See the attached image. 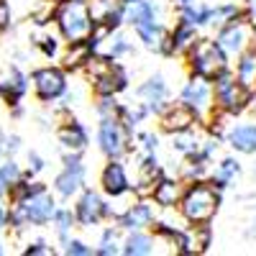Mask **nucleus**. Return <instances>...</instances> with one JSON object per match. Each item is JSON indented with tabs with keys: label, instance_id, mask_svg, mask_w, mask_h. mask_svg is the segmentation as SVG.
Segmentation results:
<instances>
[{
	"label": "nucleus",
	"instance_id": "obj_33",
	"mask_svg": "<svg viewBox=\"0 0 256 256\" xmlns=\"http://www.w3.org/2000/svg\"><path fill=\"white\" fill-rule=\"evenodd\" d=\"M49 226L54 228V236H56V241H59V246H62L64 241L72 236V230L77 228L74 210H72V208H59V205H56V210H54V216H52V223H49Z\"/></svg>",
	"mask_w": 256,
	"mask_h": 256
},
{
	"label": "nucleus",
	"instance_id": "obj_13",
	"mask_svg": "<svg viewBox=\"0 0 256 256\" xmlns=\"http://www.w3.org/2000/svg\"><path fill=\"white\" fill-rule=\"evenodd\" d=\"M156 205L152 202V198H136V202H131L126 210L116 212L113 220L123 233L128 230H146V228H152L154 220H156Z\"/></svg>",
	"mask_w": 256,
	"mask_h": 256
},
{
	"label": "nucleus",
	"instance_id": "obj_37",
	"mask_svg": "<svg viewBox=\"0 0 256 256\" xmlns=\"http://www.w3.org/2000/svg\"><path fill=\"white\" fill-rule=\"evenodd\" d=\"M24 174H26V169L16 162V156H3V162H0V180H3L6 187L16 184Z\"/></svg>",
	"mask_w": 256,
	"mask_h": 256
},
{
	"label": "nucleus",
	"instance_id": "obj_1",
	"mask_svg": "<svg viewBox=\"0 0 256 256\" xmlns=\"http://www.w3.org/2000/svg\"><path fill=\"white\" fill-rule=\"evenodd\" d=\"M220 205H223V192L212 187L208 180H195V182H187L177 212L187 226H200V223L216 220Z\"/></svg>",
	"mask_w": 256,
	"mask_h": 256
},
{
	"label": "nucleus",
	"instance_id": "obj_51",
	"mask_svg": "<svg viewBox=\"0 0 256 256\" xmlns=\"http://www.w3.org/2000/svg\"><path fill=\"white\" fill-rule=\"evenodd\" d=\"M123 3H126V6H131V3H136V0H123Z\"/></svg>",
	"mask_w": 256,
	"mask_h": 256
},
{
	"label": "nucleus",
	"instance_id": "obj_42",
	"mask_svg": "<svg viewBox=\"0 0 256 256\" xmlns=\"http://www.w3.org/2000/svg\"><path fill=\"white\" fill-rule=\"evenodd\" d=\"M24 254H26V256H49V254H56V251L52 248V244H49L46 238H34V241L26 244Z\"/></svg>",
	"mask_w": 256,
	"mask_h": 256
},
{
	"label": "nucleus",
	"instance_id": "obj_48",
	"mask_svg": "<svg viewBox=\"0 0 256 256\" xmlns=\"http://www.w3.org/2000/svg\"><path fill=\"white\" fill-rule=\"evenodd\" d=\"M174 8H182V6H187V3H192V0H169Z\"/></svg>",
	"mask_w": 256,
	"mask_h": 256
},
{
	"label": "nucleus",
	"instance_id": "obj_38",
	"mask_svg": "<svg viewBox=\"0 0 256 256\" xmlns=\"http://www.w3.org/2000/svg\"><path fill=\"white\" fill-rule=\"evenodd\" d=\"M62 254H67V256H95V246H90L88 241H82V238L70 236L67 241L62 244Z\"/></svg>",
	"mask_w": 256,
	"mask_h": 256
},
{
	"label": "nucleus",
	"instance_id": "obj_32",
	"mask_svg": "<svg viewBox=\"0 0 256 256\" xmlns=\"http://www.w3.org/2000/svg\"><path fill=\"white\" fill-rule=\"evenodd\" d=\"M120 244H123V230L116 223L105 226L98 244H95V256H118L120 254Z\"/></svg>",
	"mask_w": 256,
	"mask_h": 256
},
{
	"label": "nucleus",
	"instance_id": "obj_8",
	"mask_svg": "<svg viewBox=\"0 0 256 256\" xmlns=\"http://www.w3.org/2000/svg\"><path fill=\"white\" fill-rule=\"evenodd\" d=\"M98 148L105 159H123L134 152V134L120 123V118L98 120Z\"/></svg>",
	"mask_w": 256,
	"mask_h": 256
},
{
	"label": "nucleus",
	"instance_id": "obj_17",
	"mask_svg": "<svg viewBox=\"0 0 256 256\" xmlns=\"http://www.w3.org/2000/svg\"><path fill=\"white\" fill-rule=\"evenodd\" d=\"M184 187H187V182L182 180V177H177V174H162L156 182H154V187H152V202L156 205V208H162V210H177V205H180V200H182V195H184Z\"/></svg>",
	"mask_w": 256,
	"mask_h": 256
},
{
	"label": "nucleus",
	"instance_id": "obj_26",
	"mask_svg": "<svg viewBox=\"0 0 256 256\" xmlns=\"http://www.w3.org/2000/svg\"><path fill=\"white\" fill-rule=\"evenodd\" d=\"M134 52H136V46H134V38L128 36L123 28H116V31H110V34H108V38H105L102 44L98 46L95 56H108V59L120 62L123 56H131Z\"/></svg>",
	"mask_w": 256,
	"mask_h": 256
},
{
	"label": "nucleus",
	"instance_id": "obj_34",
	"mask_svg": "<svg viewBox=\"0 0 256 256\" xmlns=\"http://www.w3.org/2000/svg\"><path fill=\"white\" fill-rule=\"evenodd\" d=\"M180 10V18L190 20L192 26L198 28H208V16H210V3H200V0H192V3L177 8Z\"/></svg>",
	"mask_w": 256,
	"mask_h": 256
},
{
	"label": "nucleus",
	"instance_id": "obj_50",
	"mask_svg": "<svg viewBox=\"0 0 256 256\" xmlns=\"http://www.w3.org/2000/svg\"><path fill=\"white\" fill-rule=\"evenodd\" d=\"M251 177L256 180V162H254V166H251Z\"/></svg>",
	"mask_w": 256,
	"mask_h": 256
},
{
	"label": "nucleus",
	"instance_id": "obj_29",
	"mask_svg": "<svg viewBox=\"0 0 256 256\" xmlns=\"http://www.w3.org/2000/svg\"><path fill=\"white\" fill-rule=\"evenodd\" d=\"M236 62L230 64L233 74L238 77L241 84H246L248 90L256 88V44H251L248 49H244L238 56H233Z\"/></svg>",
	"mask_w": 256,
	"mask_h": 256
},
{
	"label": "nucleus",
	"instance_id": "obj_20",
	"mask_svg": "<svg viewBox=\"0 0 256 256\" xmlns=\"http://www.w3.org/2000/svg\"><path fill=\"white\" fill-rule=\"evenodd\" d=\"M223 144H228L236 154L256 156V123L254 120H238L226 128Z\"/></svg>",
	"mask_w": 256,
	"mask_h": 256
},
{
	"label": "nucleus",
	"instance_id": "obj_22",
	"mask_svg": "<svg viewBox=\"0 0 256 256\" xmlns=\"http://www.w3.org/2000/svg\"><path fill=\"white\" fill-rule=\"evenodd\" d=\"M92 24H102L110 31L126 26V3L123 0H88Z\"/></svg>",
	"mask_w": 256,
	"mask_h": 256
},
{
	"label": "nucleus",
	"instance_id": "obj_12",
	"mask_svg": "<svg viewBox=\"0 0 256 256\" xmlns=\"http://www.w3.org/2000/svg\"><path fill=\"white\" fill-rule=\"evenodd\" d=\"M180 100L187 105V108L198 116V120L205 126L208 118L216 113V100H212V82L190 74L187 82L182 84L180 90Z\"/></svg>",
	"mask_w": 256,
	"mask_h": 256
},
{
	"label": "nucleus",
	"instance_id": "obj_49",
	"mask_svg": "<svg viewBox=\"0 0 256 256\" xmlns=\"http://www.w3.org/2000/svg\"><path fill=\"white\" fill-rule=\"evenodd\" d=\"M0 162H3V131H0Z\"/></svg>",
	"mask_w": 256,
	"mask_h": 256
},
{
	"label": "nucleus",
	"instance_id": "obj_19",
	"mask_svg": "<svg viewBox=\"0 0 256 256\" xmlns=\"http://www.w3.org/2000/svg\"><path fill=\"white\" fill-rule=\"evenodd\" d=\"M28 74L16 67V64H10V67L6 70V74H0V100H3L8 108H13V105L24 102L26 92H28Z\"/></svg>",
	"mask_w": 256,
	"mask_h": 256
},
{
	"label": "nucleus",
	"instance_id": "obj_11",
	"mask_svg": "<svg viewBox=\"0 0 256 256\" xmlns=\"http://www.w3.org/2000/svg\"><path fill=\"white\" fill-rule=\"evenodd\" d=\"M218 41V46L233 59L238 56L244 49H248L251 44H256V36H254V20L248 16H238L228 20L226 26L216 28V36H212Z\"/></svg>",
	"mask_w": 256,
	"mask_h": 256
},
{
	"label": "nucleus",
	"instance_id": "obj_2",
	"mask_svg": "<svg viewBox=\"0 0 256 256\" xmlns=\"http://www.w3.org/2000/svg\"><path fill=\"white\" fill-rule=\"evenodd\" d=\"M56 210V198L49 192V187L31 192L28 198L8 202V228L16 233H24L26 228H44L52 223V216Z\"/></svg>",
	"mask_w": 256,
	"mask_h": 256
},
{
	"label": "nucleus",
	"instance_id": "obj_28",
	"mask_svg": "<svg viewBox=\"0 0 256 256\" xmlns=\"http://www.w3.org/2000/svg\"><path fill=\"white\" fill-rule=\"evenodd\" d=\"M164 10L156 0H136V3L126 6V26H138L146 20H162Z\"/></svg>",
	"mask_w": 256,
	"mask_h": 256
},
{
	"label": "nucleus",
	"instance_id": "obj_7",
	"mask_svg": "<svg viewBox=\"0 0 256 256\" xmlns=\"http://www.w3.org/2000/svg\"><path fill=\"white\" fill-rule=\"evenodd\" d=\"M62 169L52 182V192L62 200H72L84 190L88 182V166L82 162L80 152H62Z\"/></svg>",
	"mask_w": 256,
	"mask_h": 256
},
{
	"label": "nucleus",
	"instance_id": "obj_52",
	"mask_svg": "<svg viewBox=\"0 0 256 256\" xmlns=\"http://www.w3.org/2000/svg\"><path fill=\"white\" fill-rule=\"evenodd\" d=\"M0 254H6V248H3V244H0Z\"/></svg>",
	"mask_w": 256,
	"mask_h": 256
},
{
	"label": "nucleus",
	"instance_id": "obj_27",
	"mask_svg": "<svg viewBox=\"0 0 256 256\" xmlns=\"http://www.w3.org/2000/svg\"><path fill=\"white\" fill-rule=\"evenodd\" d=\"M200 38V28L192 26L190 20L177 18V24L169 28V44H172V56H184L190 46Z\"/></svg>",
	"mask_w": 256,
	"mask_h": 256
},
{
	"label": "nucleus",
	"instance_id": "obj_40",
	"mask_svg": "<svg viewBox=\"0 0 256 256\" xmlns=\"http://www.w3.org/2000/svg\"><path fill=\"white\" fill-rule=\"evenodd\" d=\"M241 233H244L246 241H256V198H251V205H248V210H246Z\"/></svg>",
	"mask_w": 256,
	"mask_h": 256
},
{
	"label": "nucleus",
	"instance_id": "obj_25",
	"mask_svg": "<svg viewBox=\"0 0 256 256\" xmlns=\"http://www.w3.org/2000/svg\"><path fill=\"white\" fill-rule=\"evenodd\" d=\"M244 174V166L236 156H223L216 166H210V174H208V182L212 187H218L220 192L230 190L233 184H236Z\"/></svg>",
	"mask_w": 256,
	"mask_h": 256
},
{
	"label": "nucleus",
	"instance_id": "obj_9",
	"mask_svg": "<svg viewBox=\"0 0 256 256\" xmlns=\"http://www.w3.org/2000/svg\"><path fill=\"white\" fill-rule=\"evenodd\" d=\"M74 220H77V228H95L105 220H113L116 216V210L113 205L105 200L100 192L90 190V187H84L77 200H74Z\"/></svg>",
	"mask_w": 256,
	"mask_h": 256
},
{
	"label": "nucleus",
	"instance_id": "obj_14",
	"mask_svg": "<svg viewBox=\"0 0 256 256\" xmlns=\"http://www.w3.org/2000/svg\"><path fill=\"white\" fill-rule=\"evenodd\" d=\"M100 190H102V195L110 198V200L131 195L134 182L128 177V169H126L123 159H108V164L100 169Z\"/></svg>",
	"mask_w": 256,
	"mask_h": 256
},
{
	"label": "nucleus",
	"instance_id": "obj_30",
	"mask_svg": "<svg viewBox=\"0 0 256 256\" xmlns=\"http://www.w3.org/2000/svg\"><path fill=\"white\" fill-rule=\"evenodd\" d=\"M62 70L64 72H82V67L90 62L92 52L88 46V41H80V44H67L62 54Z\"/></svg>",
	"mask_w": 256,
	"mask_h": 256
},
{
	"label": "nucleus",
	"instance_id": "obj_6",
	"mask_svg": "<svg viewBox=\"0 0 256 256\" xmlns=\"http://www.w3.org/2000/svg\"><path fill=\"white\" fill-rule=\"evenodd\" d=\"M212 100H216V110L238 118L248 110L251 90L246 84L238 82V77L233 74V70H223L216 80H212Z\"/></svg>",
	"mask_w": 256,
	"mask_h": 256
},
{
	"label": "nucleus",
	"instance_id": "obj_44",
	"mask_svg": "<svg viewBox=\"0 0 256 256\" xmlns=\"http://www.w3.org/2000/svg\"><path fill=\"white\" fill-rule=\"evenodd\" d=\"M10 28V6L6 0H0V34H6Z\"/></svg>",
	"mask_w": 256,
	"mask_h": 256
},
{
	"label": "nucleus",
	"instance_id": "obj_31",
	"mask_svg": "<svg viewBox=\"0 0 256 256\" xmlns=\"http://www.w3.org/2000/svg\"><path fill=\"white\" fill-rule=\"evenodd\" d=\"M238 16H246V8L244 3L233 0V3H218V6H210V16H208V28H220L226 26L228 20L238 18Z\"/></svg>",
	"mask_w": 256,
	"mask_h": 256
},
{
	"label": "nucleus",
	"instance_id": "obj_15",
	"mask_svg": "<svg viewBox=\"0 0 256 256\" xmlns=\"http://www.w3.org/2000/svg\"><path fill=\"white\" fill-rule=\"evenodd\" d=\"M156 118H159V131L166 134V136L180 134V131H187V128H195V126H202V123L198 120V116L192 113L182 100L166 102Z\"/></svg>",
	"mask_w": 256,
	"mask_h": 256
},
{
	"label": "nucleus",
	"instance_id": "obj_24",
	"mask_svg": "<svg viewBox=\"0 0 256 256\" xmlns=\"http://www.w3.org/2000/svg\"><path fill=\"white\" fill-rule=\"evenodd\" d=\"M162 241L154 236V230L152 228H146V230H128L123 233V244H120V254L126 256H152L156 254Z\"/></svg>",
	"mask_w": 256,
	"mask_h": 256
},
{
	"label": "nucleus",
	"instance_id": "obj_23",
	"mask_svg": "<svg viewBox=\"0 0 256 256\" xmlns=\"http://www.w3.org/2000/svg\"><path fill=\"white\" fill-rule=\"evenodd\" d=\"M166 172L164 169V164L159 162V156H156V152L154 154H144L141 159H138V174H136V182H134V195L136 198H148L152 195V187H154V182L162 177Z\"/></svg>",
	"mask_w": 256,
	"mask_h": 256
},
{
	"label": "nucleus",
	"instance_id": "obj_36",
	"mask_svg": "<svg viewBox=\"0 0 256 256\" xmlns=\"http://www.w3.org/2000/svg\"><path fill=\"white\" fill-rule=\"evenodd\" d=\"M123 102L118 95H95V113L98 118H120Z\"/></svg>",
	"mask_w": 256,
	"mask_h": 256
},
{
	"label": "nucleus",
	"instance_id": "obj_43",
	"mask_svg": "<svg viewBox=\"0 0 256 256\" xmlns=\"http://www.w3.org/2000/svg\"><path fill=\"white\" fill-rule=\"evenodd\" d=\"M20 148H24V141L18 134H3V156H16Z\"/></svg>",
	"mask_w": 256,
	"mask_h": 256
},
{
	"label": "nucleus",
	"instance_id": "obj_39",
	"mask_svg": "<svg viewBox=\"0 0 256 256\" xmlns=\"http://www.w3.org/2000/svg\"><path fill=\"white\" fill-rule=\"evenodd\" d=\"M134 141L141 146L144 154L159 152V134H154V131H134Z\"/></svg>",
	"mask_w": 256,
	"mask_h": 256
},
{
	"label": "nucleus",
	"instance_id": "obj_16",
	"mask_svg": "<svg viewBox=\"0 0 256 256\" xmlns=\"http://www.w3.org/2000/svg\"><path fill=\"white\" fill-rule=\"evenodd\" d=\"M136 100L144 102L152 116H159L162 108L169 102V84H166V77L159 74V72L152 74V77H146L138 88H136Z\"/></svg>",
	"mask_w": 256,
	"mask_h": 256
},
{
	"label": "nucleus",
	"instance_id": "obj_4",
	"mask_svg": "<svg viewBox=\"0 0 256 256\" xmlns=\"http://www.w3.org/2000/svg\"><path fill=\"white\" fill-rule=\"evenodd\" d=\"M182 59L187 64V72L190 74L210 80V82L216 80L223 70L230 67V56L218 46V41L212 38V36H200Z\"/></svg>",
	"mask_w": 256,
	"mask_h": 256
},
{
	"label": "nucleus",
	"instance_id": "obj_3",
	"mask_svg": "<svg viewBox=\"0 0 256 256\" xmlns=\"http://www.w3.org/2000/svg\"><path fill=\"white\" fill-rule=\"evenodd\" d=\"M52 24L56 26V34L64 44H80L88 41L92 34V16L88 8V0H56Z\"/></svg>",
	"mask_w": 256,
	"mask_h": 256
},
{
	"label": "nucleus",
	"instance_id": "obj_45",
	"mask_svg": "<svg viewBox=\"0 0 256 256\" xmlns=\"http://www.w3.org/2000/svg\"><path fill=\"white\" fill-rule=\"evenodd\" d=\"M8 230V205L0 200V233Z\"/></svg>",
	"mask_w": 256,
	"mask_h": 256
},
{
	"label": "nucleus",
	"instance_id": "obj_21",
	"mask_svg": "<svg viewBox=\"0 0 256 256\" xmlns=\"http://www.w3.org/2000/svg\"><path fill=\"white\" fill-rule=\"evenodd\" d=\"M56 141L62 146V152H80V154H84L88 146H90V131L80 120L67 118V120L56 123Z\"/></svg>",
	"mask_w": 256,
	"mask_h": 256
},
{
	"label": "nucleus",
	"instance_id": "obj_5",
	"mask_svg": "<svg viewBox=\"0 0 256 256\" xmlns=\"http://www.w3.org/2000/svg\"><path fill=\"white\" fill-rule=\"evenodd\" d=\"M82 72L88 77L90 90L95 95H120L128 90V72L116 59L90 56V62L82 67Z\"/></svg>",
	"mask_w": 256,
	"mask_h": 256
},
{
	"label": "nucleus",
	"instance_id": "obj_46",
	"mask_svg": "<svg viewBox=\"0 0 256 256\" xmlns=\"http://www.w3.org/2000/svg\"><path fill=\"white\" fill-rule=\"evenodd\" d=\"M241 3H244V8H246V16L256 24V0H241Z\"/></svg>",
	"mask_w": 256,
	"mask_h": 256
},
{
	"label": "nucleus",
	"instance_id": "obj_35",
	"mask_svg": "<svg viewBox=\"0 0 256 256\" xmlns=\"http://www.w3.org/2000/svg\"><path fill=\"white\" fill-rule=\"evenodd\" d=\"M34 46L38 49L41 56L46 59H56L62 54V36L59 34H52V31H44L34 38Z\"/></svg>",
	"mask_w": 256,
	"mask_h": 256
},
{
	"label": "nucleus",
	"instance_id": "obj_41",
	"mask_svg": "<svg viewBox=\"0 0 256 256\" xmlns=\"http://www.w3.org/2000/svg\"><path fill=\"white\" fill-rule=\"evenodd\" d=\"M44 169H46V159L31 148V152L26 154V174H28V177H36V174L44 172Z\"/></svg>",
	"mask_w": 256,
	"mask_h": 256
},
{
	"label": "nucleus",
	"instance_id": "obj_18",
	"mask_svg": "<svg viewBox=\"0 0 256 256\" xmlns=\"http://www.w3.org/2000/svg\"><path fill=\"white\" fill-rule=\"evenodd\" d=\"M136 38L141 41V46L162 54V56H172V44H169V28L164 26V20H146V24L134 26Z\"/></svg>",
	"mask_w": 256,
	"mask_h": 256
},
{
	"label": "nucleus",
	"instance_id": "obj_10",
	"mask_svg": "<svg viewBox=\"0 0 256 256\" xmlns=\"http://www.w3.org/2000/svg\"><path fill=\"white\" fill-rule=\"evenodd\" d=\"M31 88H34V95L38 102H46V105H54L64 98L70 88V80H67V72L62 67H54V64H46V67H36L31 74Z\"/></svg>",
	"mask_w": 256,
	"mask_h": 256
},
{
	"label": "nucleus",
	"instance_id": "obj_47",
	"mask_svg": "<svg viewBox=\"0 0 256 256\" xmlns=\"http://www.w3.org/2000/svg\"><path fill=\"white\" fill-rule=\"evenodd\" d=\"M248 113L256 116V88L251 90V100H248Z\"/></svg>",
	"mask_w": 256,
	"mask_h": 256
}]
</instances>
